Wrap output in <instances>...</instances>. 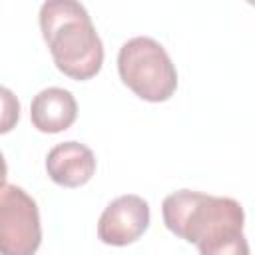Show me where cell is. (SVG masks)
Wrapping results in <instances>:
<instances>
[{"mask_svg":"<svg viewBox=\"0 0 255 255\" xmlns=\"http://www.w3.org/2000/svg\"><path fill=\"white\" fill-rule=\"evenodd\" d=\"M165 227L203 255H247L243 207L231 197L179 189L161 203Z\"/></svg>","mask_w":255,"mask_h":255,"instance_id":"obj_1","label":"cell"},{"mask_svg":"<svg viewBox=\"0 0 255 255\" xmlns=\"http://www.w3.org/2000/svg\"><path fill=\"white\" fill-rule=\"evenodd\" d=\"M40 30L64 76L84 82L102 70V38L78 0H46L40 8Z\"/></svg>","mask_w":255,"mask_h":255,"instance_id":"obj_2","label":"cell"},{"mask_svg":"<svg viewBox=\"0 0 255 255\" xmlns=\"http://www.w3.org/2000/svg\"><path fill=\"white\" fill-rule=\"evenodd\" d=\"M122 82L145 102H165L177 90V72L165 48L149 36L128 40L118 54Z\"/></svg>","mask_w":255,"mask_h":255,"instance_id":"obj_3","label":"cell"},{"mask_svg":"<svg viewBox=\"0 0 255 255\" xmlns=\"http://www.w3.org/2000/svg\"><path fill=\"white\" fill-rule=\"evenodd\" d=\"M42 241L40 211L36 201L18 185L0 187V253L32 255Z\"/></svg>","mask_w":255,"mask_h":255,"instance_id":"obj_4","label":"cell"},{"mask_svg":"<svg viewBox=\"0 0 255 255\" xmlns=\"http://www.w3.org/2000/svg\"><path fill=\"white\" fill-rule=\"evenodd\" d=\"M149 227V205L143 197L128 193L114 199L100 215L98 237L106 245L124 247L137 241Z\"/></svg>","mask_w":255,"mask_h":255,"instance_id":"obj_5","label":"cell"},{"mask_svg":"<svg viewBox=\"0 0 255 255\" xmlns=\"http://www.w3.org/2000/svg\"><path fill=\"white\" fill-rule=\"evenodd\" d=\"M46 171L50 179L62 187H80L96 173V157L88 145L64 141L48 151Z\"/></svg>","mask_w":255,"mask_h":255,"instance_id":"obj_6","label":"cell"},{"mask_svg":"<svg viewBox=\"0 0 255 255\" xmlns=\"http://www.w3.org/2000/svg\"><path fill=\"white\" fill-rule=\"evenodd\" d=\"M78 118V104L72 92L64 88H46L30 104L32 126L42 133L66 131Z\"/></svg>","mask_w":255,"mask_h":255,"instance_id":"obj_7","label":"cell"},{"mask_svg":"<svg viewBox=\"0 0 255 255\" xmlns=\"http://www.w3.org/2000/svg\"><path fill=\"white\" fill-rule=\"evenodd\" d=\"M20 120V102L12 90L0 86V135L16 128Z\"/></svg>","mask_w":255,"mask_h":255,"instance_id":"obj_8","label":"cell"},{"mask_svg":"<svg viewBox=\"0 0 255 255\" xmlns=\"http://www.w3.org/2000/svg\"><path fill=\"white\" fill-rule=\"evenodd\" d=\"M6 175H8V165H6V159L0 151V187L6 183Z\"/></svg>","mask_w":255,"mask_h":255,"instance_id":"obj_9","label":"cell"}]
</instances>
